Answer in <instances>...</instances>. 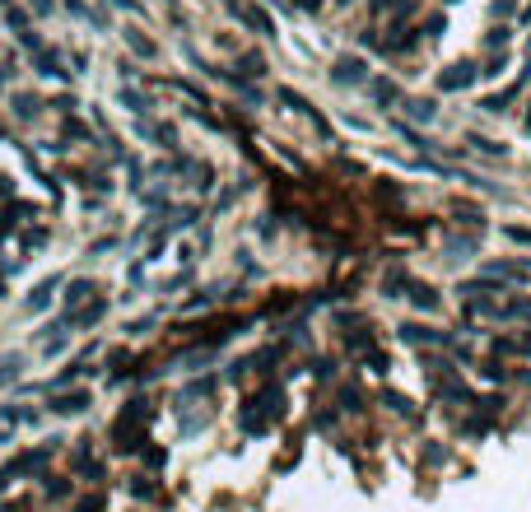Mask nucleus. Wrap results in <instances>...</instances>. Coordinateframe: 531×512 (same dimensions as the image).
I'll list each match as a JSON object with an SVG mask.
<instances>
[{
  "instance_id": "12",
  "label": "nucleus",
  "mask_w": 531,
  "mask_h": 512,
  "mask_svg": "<svg viewBox=\"0 0 531 512\" xmlns=\"http://www.w3.org/2000/svg\"><path fill=\"white\" fill-rule=\"evenodd\" d=\"M15 112H19V117H38V112H42V103H38L33 93H15Z\"/></svg>"
},
{
  "instance_id": "15",
  "label": "nucleus",
  "mask_w": 531,
  "mask_h": 512,
  "mask_svg": "<svg viewBox=\"0 0 531 512\" xmlns=\"http://www.w3.org/2000/svg\"><path fill=\"white\" fill-rule=\"evenodd\" d=\"M396 5H401V0H368V10H373V15H391Z\"/></svg>"
},
{
  "instance_id": "19",
  "label": "nucleus",
  "mask_w": 531,
  "mask_h": 512,
  "mask_svg": "<svg viewBox=\"0 0 531 512\" xmlns=\"http://www.w3.org/2000/svg\"><path fill=\"white\" fill-rule=\"evenodd\" d=\"M443 5H461V0H443Z\"/></svg>"
},
{
  "instance_id": "4",
  "label": "nucleus",
  "mask_w": 531,
  "mask_h": 512,
  "mask_svg": "<svg viewBox=\"0 0 531 512\" xmlns=\"http://www.w3.org/2000/svg\"><path fill=\"white\" fill-rule=\"evenodd\" d=\"M126 47H131L136 56H145V61H154V56H158V47L149 42V38H145L140 28H126Z\"/></svg>"
},
{
  "instance_id": "13",
  "label": "nucleus",
  "mask_w": 531,
  "mask_h": 512,
  "mask_svg": "<svg viewBox=\"0 0 531 512\" xmlns=\"http://www.w3.org/2000/svg\"><path fill=\"white\" fill-rule=\"evenodd\" d=\"M517 15V0H494L489 5V19H513Z\"/></svg>"
},
{
  "instance_id": "22",
  "label": "nucleus",
  "mask_w": 531,
  "mask_h": 512,
  "mask_svg": "<svg viewBox=\"0 0 531 512\" xmlns=\"http://www.w3.org/2000/svg\"><path fill=\"white\" fill-rule=\"evenodd\" d=\"M527 42H531V38H527Z\"/></svg>"
},
{
  "instance_id": "1",
  "label": "nucleus",
  "mask_w": 531,
  "mask_h": 512,
  "mask_svg": "<svg viewBox=\"0 0 531 512\" xmlns=\"http://www.w3.org/2000/svg\"><path fill=\"white\" fill-rule=\"evenodd\" d=\"M331 84H350V89H359V84H368V61H363V56H350V51H345V56H336V65H331Z\"/></svg>"
},
{
  "instance_id": "5",
  "label": "nucleus",
  "mask_w": 531,
  "mask_h": 512,
  "mask_svg": "<svg viewBox=\"0 0 531 512\" xmlns=\"http://www.w3.org/2000/svg\"><path fill=\"white\" fill-rule=\"evenodd\" d=\"M443 28H448V15H443V10H429V15H424V24H420V38H429V42H434V38H443Z\"/></svg>"
},
{
  "instance_id": "18",
  "label": "nucleus",
  "mask_w": 531,
  "mask_h": 512,
  "mask_svg": "<svg viewBox=\"0 0 531 512\" xmlns=\"http://www.w3.org/2000/svg\"><path fill=\"white\" fill-rule=\"evenodd\" d=\"M298 10H303V15H317V10H322V0H294Z\"/></svg>"
},
{
  "instance_id": "20",
  "label": "nucleus",
  "mask_w": 531,
  "mask_h": 512,
  "mask_svg": "<svg viewBox=\"0 0 531 512\" xmlns=\"http://www.w3.org/2000/svg\"><path fill=\"white\" fill-rule=\"evenodd\" d=\"M336 5H350V0H336Z\"/></svg>"
},
{
  "instance_id": "2",
  "label": "nucleus",
  "mask_w": 531,
  "mask_h": 512,
  "mask_svg": "<svg viewBox=\"0 0 531 512\" xmlns=\"http://www.w3.org/2000/svg\"><path fill=\"white\" fill-rule=\"evenodd\" d=\"M475 79H480V65L466 56V61H452L443 75H438V89H443V93H461V89H471Z\"/></svg>"
},
{
  "instance_id": "3",
  "label": "nucleus",
  "mask_w": 531,
  "mask_h": 512,
  "mask_svg": "<svg viewBox=\"0 0 531 512\" xmlns=\"http://www.w3.org/2000/svg\"><path fill=\"white\" fill-rule=\"evenodd\" d=\"M33 70H38V75H56V79H61V75H70L56 47H42V51H33Z\"/></svg>"
},
{
  "instance_id": "21",
  "label": "nucleus",
  "mask_w": 531,
  "mask_h": 512,
  "mask_svg": "<svg viewBox=\"0 0 531 512\" xmlns=\"http://www.w3.org/2000/svg\"><path fill=\"white\" fill-rule=\"evenodd\" d=\"M0 5H10V0H0Z\"/></svg>"
},
{
  "instance_id": "6",
  "label": "nucleus",
  "mask_w": 531,
  "mask_h": 512,
  "mask_svg": "<svg viewBox=\"0 0 531 512\" xmlns=\"http://www.w3.org/2000/svg\"><path fill=\"white\" fill-rule=\"evenodd\" d=\"M368 89H373V98H377V103H382V108H387V103H396V98H401V89H396L391 79H368Z\"/></svg>"
},
{
  "instance_id": "9",
  "label": "nucleus",
  "mask_w": 531,
  "mask_h": 512,
  "mask_svg": "<svg viewBox=\"0 0 531 512\" xmlns=\"http://www.w3.org/2000/svg\"><path fill=\"white\" fill-rule=\"evenodd\" d=\"M406 108H410V117H420V122H434V117H438V103H434V98H410Z\"/></svg>"
},
{
  "instance_id": "11",
  "label": "nucleus",
  "mask_w": 531,
  "mask_h": 512,
  "mask_svg": "<svg viewBox=\"0 0 531 512\" xmlns=\"http://www.w3.org/2000/svg\"><path fill=\"white\" fill-rule=\"evenodd\" d=\"M508 38H513V33H508V28L499 24V28H489V33H484V47H489V51H508Z\"/></svg>"
},
{
  "instance_id": "8",
  "label": "nucleus",
  "mask_w": 531,
  "mask_h": 512,
  "mask_svg": "<svg viewBox=\"0 0 531 512\" xmlns=\"http://www.w3.org/2000/svg\"><path fill=\"white\" fill-rule=\"evenodd\" d=\"M517 89H522V79H517L513 89H503V93H489L480 108H484V112H503V103H513V98H517Z\"/></svg>"
},
{
  "instance_id": "16",
  "label": "nucleus",
  "mask_w": 531,
  "mask_h": 512,
  "mask_svg": "<svg viewBox=\"0 0 531 512\" xmlns=\"http://www.w3.org/2000/svg\"><path fill=\"white\" fill-rule=\"evenodd\" d=\"M28 5H33V15H38V19H47L51 10H56V5H51V0H28Z\"/></svg>"
},
{
  "instance_id": "14",
  "label": "nucleus",
  "mask_w": 531,
  "mask_h": 512,
  "mask_svg": "<svg viewBox=\"0 0 531 512\" xmlns=\"http://www.w3.org/2000/svg\"><path fill=\"white\" fill-rule=\"evenodd\" d=\"M122 103H131L136 112H145V108H149V98H140L136 89H122Z\"/></svg>"
},
{
  "instance_id": "10",
  "label": "nucleus",
  "mask_w": 531,
  "mask_h": 512,
  "mask_svg": "<svg viewBox=\"0 0 531 512\" xmlns=\"http://www.w3.org/2000/svg\"><path fill=\"white\" fill-rule=\"evenodd\" d=\"M503 70H508V51H494V56L480 65V79H494V75H503Z\"/></svg>"
},
{
  "instance_id": "17",
  "label": "nucleus",
  "mask_w": 531,
  "mask_h": 512,
  "mask_svg": "<svg viewBox=\"0 0 531 512\" xmlns=\"http://www.w3.org/2000/svg\"><path fill=\"white\" fill-rule=\"evenodd\" d=\"M117 10H126V15H140V0H112Z\"/></svg>"
},
{
  "instance_id": "7",
  "label": "nucleus",
  "mask_w": 531,
  "mask_h": 512,
  "mask_svg": "<svg viewBox=\"0 0 531 512\" xmlns=\"http://www.w3.org/2000/svg\"><path fill=\"white\" fill-rule=\"evenodd\" d=\"M238 65H243V75H252V79L266 75V56H261V51H243V56H238Z\"/></svg>"
}]
</instances>
